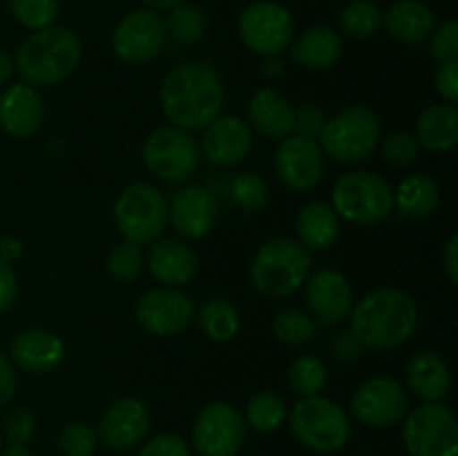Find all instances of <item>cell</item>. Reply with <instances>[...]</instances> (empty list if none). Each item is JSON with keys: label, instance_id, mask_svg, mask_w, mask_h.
<instances>
[{"label": "cell", "instance_id": "obj_1", "mask_svg": "<svg viewBox=\"0 0 458 456\" xmlns=\"http://www.w3.org/2000/svg\"><path fill=\"white\" fill-rule=\"evenodd\" d=\"M161 110L179 130H204L219 116L224 106V85L206 63H182L161 80Z\"/></svg>", "mask_w": 458, "mask_h": 456}, {"label": "cell", "instance_id": "obj_2", "mask_svg": "<svg viewBox=\"0 0 458 456\" xmlns=\"http://www.w3.org/2000/svg\"><path fill=\"white\" fill-rule=\"evenodd\" d=\"M349 334L360 347L394 349L407 342L419 325V307L401 289H376L353 302Z\"/></svg>", "mask_w": 458, "mask_h": 456}, {"label": "cell", "instance_id": "obj_3", "mask_svg": "<svg viewBox=\"0 0 458 456\" xmlns=\"http://www.w3.org/2000/svg\"><path fill=\"white\" fill-rule=\"evenodd\" d=\"M83 47L81 38L67 27H45L21 43L16 52L18 76L31 88H49L65 80L79 67Z\"/></svg>", "mask_w": 458, "mask_h": 456}, {"label": "cell", "instance_id": "obj_4", "mask_svg": "<svg viewBox=\"0 0 458 456\" xmlns=\"http://www.w3.org/2000/svg\"><path fill=\"white\" fill-rule=\"evenodd\" d=\"M311 250L293 237H273L250 264L253 286L267 298H289L311 275Z\"/></svg>", "mask_w": 458, "mask_h": 456}, {"label": "cell", "instance_id": "obj_5", "mask_svg": "<svg viewBox=\"0 0 458 456\" xmlns=\"http://www.w3.org/2000/svg\"><path fill=\"white\" fill-rule=\"evenodd\" d=\"M289 425L293 436L304 447L320 454H331L347 445L352 436L349 416L338 402L320 396H302L293 405L289 416Z\"/></svg>", "mask_w": 458, "mask_h": 456}, {"label": "cell", "instance_id": "obj_6", "mask_svg": "<svg viewBox=\"0 0 458 456\" xmlns=\"http://www.w3.org/2000/svg\"><path fill=\"white\" fill-rule=\"evenodd\" d=\"M334 206L340 219L356 226H374L385 222L394 210V190L380 174L352 170L334 183Z\"/></svg>", "mask_w": 458, "mask_h": 456}, {"label": "cell", "instance_id": "obj_7", "mask_svg": "<svg viewBox=\"0 0 458 456\" xmlns=\"http://www.w3.org/2000/svg\"><path fill=\"white\" fill-rule=\"evenodd\" d=\"M114 222L125 241L148 246L168 228V201L152 183H130L114 201Z\"/></svg>", "mask_w": 458, "mask_h": 456}, {"label": "cell", "instance_id": "obj_8", "mask_svg": "<svg viewBox=\"0 0 458 456\" xmlns=\"http://www.w3.org/2000/svg\"><path fill=\"white\" fill-rule=\"evenodd\" d=\"M322 152L340 164H360L369 159L380 141V119L367 106H352L327 119L320 134Z\"/></svg>", "mask_w": 458, "mask_h": 456}, {"label": "cell", "instance_id": "obj_9", "mask_svg": "<svg viewBox=\"0 0 458 456\" xmlns=\"http://www.w3.org/2000/svg\"><path fill=\"white\" fill-rule=\"evenodd\" d=\"M237 34L242 43L258 56H282L295 38L293 16L273 0L250 3L237 18Z\"/></svg>", "mask_w": 458, "mask_h": 456}, {"label": "cell", "instance_id": "obj_10", "mask_svg": "<svg viewBox=\"0 0 458 456\" xmlns=\"http://www.w3.org/2000/svg\"><path fill=\"white\" fill-rule=\"evenodd\" d=\"M403 420V443L411 456H458V425L450 407L423 402Z\"/></svg>", "mask_w": 458, "mask_h": 456}, {"label": "cell", "instance_id": "obj_11", "mask_svg": "<svg viewBox=\"0 0 458 456\" xmlns=\"http://www.w3.org/2000/svg\"><path fill=\"white\" fill-rule=\"evenodd\" d=\"M143 164L165 182H186L199 168V143L192 139L191 132L179 130L174 125L159 128L143 141Z\"/></svg>", "mask_w": 458, "mask_h": 456}, {"label": "cell", "instance_id": "obj_12", "mask_svg": "<svg viewBox=\"0 0 458 456\" xmlns=\"http://www.w3.org/2000/svg\"><path fill=\"white\" fill-rule=\"evenodd\" d=\"M246 420L231 402H210L197 414L192 447L199 456H237L246 443Z\"/></svg>", "mask_w": 458, "mask_h": 456}, {"label": "cell", "instance_id": "obj_13", "mask_svg": "<svg viewBox=\"0 0 458 456\" xmlns=\"http://www.w3.org/2000/svg\"><path fill=\"white\" fill-rule=\"evenodd\" d=\"M165 40V22L155 9H132L114 27L112 49L123 63L141 65L164 52Z\"/></svg>", "mask_w": 458, "mask_h": 456}, {"label": "cell", "instance_id": "obj_14", "mask_svg": "<svg viewBox=\"0 0 458 456\" xmlns=\"http://www.w3.org/2000/svg\"><path fill=\"white\" fill-rule=\"evenodd\" d=\"M410 401L407 392L396 378L376 376L362 383L352 398V414L362 425L374 429L392 427L407 416Z\"/></svg>", "mask_w": 458, "mask_h": 456}, {"label": "cell", "instance_id": "obj_15", "mask_svg": "<svg viewBox=\"0 0 458 456\" xmlns=\"http://www.w3.org/2000/svg\"><path fill=\"white\" fill-rule=\"evenodd\" d=\"M195 307L183 291L159 286L141 295L134 307V317L146 334L170 338L191 326Z\"/></svg>", "mask_w": 458, "mask_h": 456}, {"label": "cell", "instance_id": "obj_16", "mask_svg": "<svg viewBox=\"0 0 458 456\" xmlns=\"http://www.w3.org/2000/svg\"><path fill=\"white\" fill-rule=\"evenodd\" d=\"M276 173L295 192L313 190L325 177V152L316 139L289 134L276 150Z\"/></svg>", "mask_w": 458, "mask_h": 456}, {"label": "cell", "instance_id": "obj_17", "mask_svg": "<svg viewBox=\"0 0 458 456\" xmlns=\"http://www.w3.org/2000/svg\"><path fill=\"white\" fill-rule=\"evenodd\" d=\"M152 416L139 398H119L112 402L98 423V438L114 452L132 450L150 432Z\"/></svg>", "mask_w": 458, "mask_h": 456}, {"label": "cell", "instance_id": "obj_18", "mask_svg": "<svg viewBox=\"0 0 458 456\" xmlns=\"http://www.w3.org/2000/svg\"><path fill=\"white\" fill-rule=\"evenodd\" d=\"M219 206L213 192L204 186L179 188L168 204V224L186 240H201L213 231Z\"/></svg>", "mask_w": 458, "mask_h": 456}, {"label": "cell", "instance_id": "obj_19", "mask_svg": "<svg viewBox=\"0 0 458 456\" xmlns=\"http://www.w3.org/2000/svg\"><path fill=\"white\" fill-rule=\"evenodd\" d=\"M307 304L313 320L338 325L347 320L353 308V289L347 277L334 268H322L307 277Z\"/></svg>", "mask_w": 458, "mask_h": 456}, {"label": "cell", "instance_id": "obj_20", "mask_svg": "<svg viewBox=\"0 0 458 456\" xmlns=\"http://www.w3.org/2000/svg\"><path fill=\"white\" fill-rule=\"evenodd\" d=\"M253 148V132L249 123L235 114L217 116L204 128L199 150L215 165H237L249 156Z\"/></svg>", "mask_w": 458, "mask_h": 456}, {"label": "cell", "instance_id": "obj_21", "mask_svg": "<svg viewBox=\"0 0 458 456\" xmlns=\"http://www.w3.org/2000/svg\"><path fill=\"white\" fill-rule=\"evenodd\" d=\"M45 121V103L38 89L27 83L9 85L0 92V128L12 137H31Z\"/></svg>", "mask_w": 458, "mask_h": 456}, {"label": "cell", "instance_id": "obj_22", "mask_svg": "<svg viewBox=\"0 0 458 456\" xmlns=\"http://www.w3.org/2000/svg\"><path fill=\"white\" fill-rule=\"evenodd\" d=\"M12 360L27 374H47L65 358V344L54 331L31 326L21 331L12 340Z\"/></svg>", "mask_w": 458, "mask_h": 456}, {"label": "cell", "instance_id": "obj_23", "mask_svg": "<svg viewBox=\"0 0 458 456\" xmlns=\"http://www.w3.org/2000/svg\"><path fill=\"white\" fill-rule=\"evenodd\" d=\"M197 255L182 240H157L152 241L146 255V268L155 282L170 289L188 284L197 273Z\"/></svg>", "mask_w": 458, "mask_h": 456}, {"label": "cell", "instance_id": "obj_24", "mask_svg": "<svg viewBox=\"0 0 458 456\" xmlns=\"http://www.w3.org/2000/svg\"><path fill=\"white\" fill-rule=\"evenodd\" d=\"M383 25L396 43L420 45L437 30V18L423 0H396L383 12Z\"/></svg>", "mask_w": 458, "mask_h": 456}, {"label": "cell", "instance_id": "obj_25", "mask_svg": "<svg viewBox=\"0 0 458 456\" xmlns=\"http://www.w3.org/2000/svg\"><path fill=\"white\" fill-rule=\"evenodd\" d=\"M291 58L300 67L311 72H322L334 67L343 56V38L329 25L307 27L291 43Z\"/></svg>", "mask_w": 458, "mask_h": 456}, {"label": "cell", "instance_id": "obj_26", "mask_svg": "<svg viewBox=\"0 0 458 456\" xmlns=\"http://www.w3.org/2000/svg\"><path fill=\"white\" fill-rule=\"evenodd\" d=\"M407 387L425 402H443L450 393L452 378L445 360L434 351H416L405 365Z\"/></svg>", "mask_w": 458, "mask_h": 456}, {"label": "cell", "instance_id": "obj_27", "mask_svg": "<svg viewBox=\"0 0 458 456\" xmlns=\"http://www.w3.org/2000/svg\"><path fill=\"white\" fill-rule=\"evenodd\" d=\"M295 107L277 89L262 88L250 97L249 121L267 139H286L293 132Z\"/></svg>", "mask_w": 458, "mask_h": 456}, {"label": "cell", "instance_id": "obj_28", "mask_svg": "<svg viewBox=\"0 0 458 456\" xmlns=\"http://www.w3.org/2000/svg\"><path fill=\"white\" fill-rule=\"evenodd\" d=\"M416 141L432 152H445L458 143V110L450 103H438L423 110L416 121Z\"/></svg>", "mask_w": 458, "mask_h": 456}, {"label": "cell", "instance_id": "obj_29", "mask_svg": "<svg viewBox=\"0 0 458 456\" xmlns=\"http://www.w3.org/2000/svg\"><path fill=\"white\" fill-rule=\"evenodd\" d=\"M298 241L309 250H325L338 240L340 217L331 204L325 201H309L298 215Z\"/></svg>", "mask_w": 458, "mask_h": 456}, {"label": "cell", "instance_id": "obj_30", "mask_svg": "<svg viewBox=\"0 0 458 456\" xmlns=\"http://www.w3.org/2000/svg\"><path fill=\"white\" fill-rule=\"evenodd\" d=\"M441 188L428 174H411L398 183L394 192V206L398 215L407 219H425L438 208Z\"/></svg>", "mask_w": 458, "mask_h": 456}, {"label": "cell", "instance_id": "obj_31", "mask_svg": "<svg viewBox=\"0 0 458 456\" xmlns=\"http://www.w3.org/2000/svg\"><path fill=\"white\" fill-rule=\"evenodd\" d=\"M197 322H199L204 335H208L215 342H228L240 334V311L235 304H231L224 298H210L204 300L197 313Z\"/></svg>", "mask_w": 458, "mask_h": 456}, {"label": "cell", "instance_id": "obj_32", "mask_svg": "<svg viewBox=\"0 0 458 456\" xmlns=\"http://www.w3.org/2000/svg\"><path fill=\"white\" fill-rule=\"evenodd\" d=\"M338 27L349 38H371L383 27V9L371 0H352L340 12Z\"/></svg>", "mask_w": 458, "mask_h": 456}, {"label": "cell", "instance_id": "obj_33", "mask_svg": "<svg viewBox=\"0 0 458 456\" xmlns=\"http://www.w3.org/2000/svg\"><path fill=\"white\" fill-rule=\"evenodd\" d=\"M164 22L170 38L179 45L199 43L206 34V27H208L206 13L197 4L191 3H182L170 9L168 18Z\"/></svg>", "mask_w": 458, "mask_h": 456}, {"label": "cell", "instance_id": "obj_34", "mask_svg": "<svg viewBox=\"0 0 458 456\" xmlns=\"http://www.w3.org/2000/svg\"><path fill=\"white\" fill-rule=\"evenodd\" d=\"M286 418V405L280 393L259 392L246 405V427H253L255 432H276Z\"/></svg>", "mask_w": 458, "mask_h": 456}, {"label": "cell", "instance_id": "obj_35", "mask_svg": "<svg viewBox=\"0 0 458 456\" xmlns=\"http://www.w3.org/2000/svg\"><path fill=\"white\" fill-rule=\"evenodd\" d=\"M273 335L289 347H300L318 335V322L298 308H284L273 317Z\"/></svg>", "mask_w": 458, "mask_h": 456}, {"label": "cell", "instance_id": "obj_36", "mask_svg": "<svg viewBox=\"0 0 458 456\" xmlns=\"http://www.w3.org/2000/svg\"><path fill=\"white\" fill-rule=\"evenodd\" d=\"M327 367L316 356H300L289 367V384L300 396H316L327 384Z\"/></svg>", "mask_w": 458, "mask_h": 456}, {"label": "cell", "instance_id": "obj_37", "mask_svg": "<svg viewBox=\"0 0 458 456\" xmlns=\"http://www.w3.org/2000/svg\"><path fill=\"white\" fill-rule=\"evenodd\" d=\"M9 9L22 27L38 31L56 22L61 0H9Z\"/></svg>", "mask_w": 458, "mask_h": 456}, {"label": "cell", "instance_id": "obj_38", "mask_svg": "<svg viewBox=\"0 0 458 456\" xmlns=\"http://www.w3.org/2000/svg\"><path fill=\"white\" fill-rule=\"evenodd\" d=\"M107 273H110L114 280L119 282H132L146 268V255H143L141 246L132 244V241H123V244H116L110 250L106 259Z\"/></svg>", "mask_w": 458, "mask_h": 456}, {"label": "cell", "instance_id": "obj_39", "mask_svg": "<svg viewBox=\"0 0 458 456\" xmlns=\"http://www.w3.org/2000/svg\"><path fill=\"white\" fill-rule=\"evenodd\" d=\"M231 197L246 213H258L268 204V183L255 173H242L233 179Z\"/></svg>", "mask_w": 458, "mask_h": 456}, {"label": "cell", "instance_id": "obj_40", "mask_svg": "<svg viewBox=\"0 0 458 456\" xmlns=\"http://www.w3.org/2000/svg\"><path fill=\"white\" fill-rule=\"evenodd\" d=\"M56 445L63 456H92L98 445V434L85 423H70L61 429Z\"/></svg>", "mask_w": 458, "mask_h": 456}, {"label": "cell", "instance_id": "obj_41", "mask_svg": "<svg viewBox=\"0 0 458 456\" xmlns=\"http://www.w3.org/2000/svg\"><path fill=\"white\" fill-rule=\"evenodd\" d=\"M380 152H383V159L387 161L389 165L405 168V165L414 164L416 156H419L420 152V146L419 141H416L414 134L401 130V132H392L385 139Z\"/></svg>", "mask_w": 458, "mask_h": 456}, {"label": "cell", "instance_id": "obj_42", "mask_svg": "<svg viewBox=\"0 0 458 456\" xmlns=\"http://www.w3.org/2000/svg\"><path fill=\"white\" fill-rule=\"evenodd\" d=\"M429 54L438 63L458 61V22L454 18L443 22L438 30L432 31V36H429Z\"/></svg>", "mask_w": 458, "mask_h": 456}, {"label": "cell", "instance_id": "obj_43", "mask_svg": "<svg viewBox=\"0 0 458 456\" xmlns=\"http://www.w3.org/2000/svg\"><path fill=\"white\" fill-rule=\"evenodd\" d=\"M3 434L9 445H25L36 436V418L27 410H13L12 414L4 416Z\"/></svg>", "mask_w": 458, "mask_h": 456}, {"label": "cell", "instance_id": "obj_44", "mask_svg": "<svg viewBox=\"0 0 458 456\" xmlns=\"http://www.w3.org/2000/svg\"><path fill=\"white\" fill-rule=\"evenodd\" d=\"M137 456H191V445L179 434H157L146 443Z\"/></svg>", "mask_w": 458, "mask_h": 456}, {"label": "cell", "instance_id": "obj_45", "mask_svg": "<svg viewBox=\"0 0 458 456\" xmlns=\"http://www.w3.org/2000/svg\"><path fill=\"white\" fill-rule=\"evenodd\" d=\"M325 123H327L325 112H322L318 106H313V103H304V106H300L298 110L293 112V132L298 134V137H304V139L320 137Z\"/></svg>", "mask_w": 458, "mask_h": 456}, {"label": "cell", "instance_id": "obj_46", "mask_svg": "<svg viewBox=\"0 0 458 456\" xmlns=\"http://www.w3.org/2000/svg\"><path fill=\"white\" fill-rule=\"evenodd\" d=\"M434 85L441 98L450 106L458 103V61L438 63V70L434 74Z\"/></svg>", "mask_w": 458, "mask_h": 456}, {"label": "cell", "instance_id": "obj_47", "mask_svg": "<svg viewBox=\"0 0 458 456\" xmlns=\"http://www.w3.org/2000/svg\"><path fill=\"white\" fill-rule=\"evenodd\" d=\"M18 298V280L12 264L0 259V313L9 311L16 304Z\"/></svg>", "mask_w": 458, "mask_h": 456}, {"label": "cell", "instance_id": "obj_48", "mask_svg": "<svg viewBox=\"0 0 458 456\" xmlns=\"http://www.w3.org/2000/svg\"><path fill=\"white\" fill-rule=\"evenodd\" d=\"M13 396H16V371L12 360L0 353V410L7 407Z\"/></svg>", "mask_w": 458, "mask_h": 456}, {"label": "cell", "instance_id": "obj_49", "mask_svg": "<svg viewBox=\"0 0 458 456\" xmlns=\"http://www.w3.org/2000/svg\"><path fill=\"white\" fill-rule=\"evenodd\" d=\"M331 347H334L335 358H340V360H356L362 349L352 334H340Z\"/></svg>", "mask_w": 458, "mask_h": 456}, {"label": "cell", "instance_id": "obj_50", "mask_svg": "<svg viewBox=\"0 0 458 456\" xmlns=\"http://www.w3.org/2000/svg\"><path fill=\"white\" fill-rule=\"evenodd\" d=\"M443 268H445L447 277H450L452 284L458 282V235H450V240L445 241V249H443Z\"/></svg>", "mask_w": 458, "mask_h": 456}, {"label": "cell", "instance_id": "obj_51", "mask_svg": "<svg viewBox=\"0 0 458 456\" xmlns=\"http://www.w3.org/2000/svg\"><path fill=\"white\" fill-rule=\"evenodd\" d=\"M22 255V241L18 237H3L0 240V259L7 264L16 262Z\"/></svg>", "mask_w": 458, "mask_h": 456}, {"label": "cell", "instance_id": "obj_52", "mask_svg": "<svg viewBox=\"0 0 458 456\" xmlns=\"http://www.w3.org/2000/svg\"><path fill=\"white\" fill-rule=\"evenodd\" d=\"M262 74L267 76V79L277 80L284 74V61H282L280 56H268L267 63L262 65Z\"/></svg>", "mask_w": 458, "mask_h": 456}, {"label": "cell", "instance_id": "obj_53", "mask_svg": "<svg viewBox=\"0 0 458 456\" xmlns=\"http://www.w3.org/2000/svg\"><path fill=\"white\" fill-rule=\"evenodd\" d=\"M13 72H16V67H13L12 56H9L4 49H0V85L7 83V80L12 79Z\"/></svg>", "mask_w": 458, "mask_h": 456}, {"label": "cell", "instance_id": "obj_54", "mask_svg": "<svg viewBox=\"0 0 458 456\" xmlns=\"http://www.w3.org/2000/svg\"><path fill=\"white\" fill-rule=\"evenodd\" d=\"M148 4V9H155V12H170L177 4L186 3V0H143Z\"/></svg>", "mask_w": 458, "mask_h": 456}, {"label": "cell", "instance_id": "obj_55", "mask_svg": "<svg viewBox=\"0 0 458 456\" xmlns=\"http://www.w3.org/2000/svg\"><path fill=\"white\" fill-rule=\"evenodd\" d=\"M0 456H36V454L27 450L25 445H9L7 450L0 452Z\"/></svg>", "mask_w": 458, "mask_h": 456}, {"label": "cell", "instance_id": "obj_56", "mask_svg": "<svg viewBox=\"0 0 458 456\" xmlns=\"http://www.w3.org/2000/svg\"><path fill=\"white\" fill-rule=\"evenodd\" d=\"M0 452H3V432H0Z\"/></svg>", "mask_w": 458, "mask_h": 456}]
</instances>
